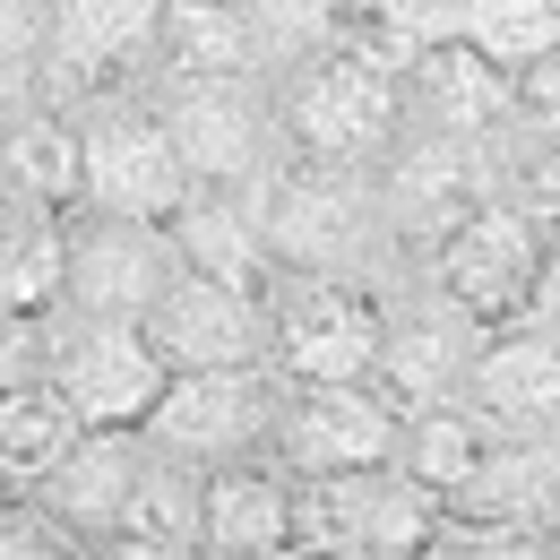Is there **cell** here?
<instances>
[{
	"instance_id": "obj_1",
	"label": "cell",
	"mask_w": 560,
	"mask_h": 560,
	"mask_svg": "<svg viewBox=\"0 0 560 560\" xmlns=\"http://www.w3.org/2000/svg\"><path fill=\"white\" fill-rule=\"evenodd\" d=\"M268 208V250L277 268H328V277H406L397 224L380 199V164H319V155H284L259 182Z\"/></svg>"
},
{
	"instance_id": "obj_2",
	"label": "cell",
	"mask_w": 560,
	"mask_h": 560,
	"mask_svg": "<svg viewBox=\"0 0 560 560\" xmlns=\"http://www.w3.org/2000/svg\"><path fill=\"white\" fill-rule=\"evenodd\" d=\"M277 121H284V155H319V164H380L406 139L415 104L406 78L380 70L371 52H353L346 35L319 44L311 61L277 70Z\"/></svg>"
},
{
	"instance_id": "obj_3",
	"label": "cell",
	"mask_w": 560,
	"mask_h": 560,
	"mask_svg": "<svg viewBox=\"0 0 560 560\" xmlns=\"http://www.w3.org/2000/svg\"><path fill=\"white\" fill-rule=\"evenodd\" d=\"M526 147L517 139H457V130H431V121H406V139L380 155V199H388V224H397V250L406 268H422L440 250V233L457 215H475L483 199H500L517 182Z\"/></svg>"
},
{
	"instance_id": "obj_4",
	"label": "cell",
	"mask_w": 560,
	"mask_h": 560,
	"mask_svg": "<svg viewBox=\"0 0 560 560\" xmlns=\"http://www.w3.org/2000/svg\"><path fill=\"white\" fill-rule=\"evenodd\" d=\"M70 113H78V208L173 224V208L199 182H190V155L173 139L155 86H139V95H95V104H70Z\"/></svg>"
},
{
	"instance_id": "obj_5",
	"label": "cell",
	"mask_w": 560,
	"mask_h": 560,
	"mask_svg": "<svg viewBox=\"0 0 560 560\" xmlns=\"http://www.w3.org/2000/svg\"><path fill=\"white\" fill-rule=\"evenodd\" d=\"M448 535V500L415 466H353L293 483V552H353V560H406Z\"/></svg>"
},
{
	"instance_id": "obj_6",
	"label": "cell",
	"mask_w": 560,
	"mask_h": 560,
	"mask_svg": "<svg viewBox=\"0 0 560 560\" xmlns=\"http://www.w3.org/2000/svg\"><path fill=\"white\" fill-rule=\"evenodd\" d=\"M388 353V284L277 268L268 284V362L284 380H380Z\"/></svg>"
},
{
	"instance_id": "obj_7",
	"label": "cell",
	"mask_w": 560,
	"mask_h": 560,
	"mask_svg": "<svg viewBox=\"0 0 560 560\" xmlns=\"http://www.w3.org/2000/svg\"><path fill=\"white\" fill-rule=\"evenodd\" d=\"M284 380L277 362H215V371H173L164 397L147 406V440L182 466H233V457H268L284 415Z\"/></svg>"
},
{
	"instance_id": "obj_8",
	"label": "cell",
	"mask_w": 560,
	"mask_h": 560,
	"mask_svg": "<svg viewBox=\"0 0 560 560\" xmlns=\"http://www.w3.org/2000/svg\"><path fill=\"white\" fill-rule=\"evenodd\" d=\"M155 104L190 155V182H268L284 164L277 78H155Z\"/></svg>"
},
{
	"instance_id": "obj_9",
	"label": "cell",
	"mask_w": 560,
	"mask_h": 560,
	"mask_svg": "<svg viewBox=\"0 0 560 560\" xmlns=\"http://www.w3.org/2000/svg\"><path fill=\"white\" fill-rule=\"evenodd\" d=\"M406 397H388L380 380H293L277 415V457L293 483L311 475H353V466H388L406 448Z\"/></svg>"
},
{
	"instance_id": "obj_10",
	"label": "cell",
	"mask_w": 560,
	"mask_h": 560,
	"mask_svg": "<svg viewBox=\"0 0 560 560\" xmlns=\"http://www.w3.org/2000/svg\"><path fill=\"white\" fill-rule=\"evenodd\" d=\"M164 70V0H52V44H44V95L95 104V95H139Z\"/></svg>"
},
{
	"instance_id": "obj_11",
	"label": "cell",
	"mask_w": 560,
	"mask_h": 560,
	"mask_svg": "<svg viewBox=\"0 0 560 560\" xmlns=\"http://www.w3.org/2000/svg\"><path fill=\"white\" fill-rule=\"evenodd\" d=\"M544 259H552V233H544V215L526 208V190L509 182L500 199H483L475 215H457L422 268L448 284L475 319L500 328V319H526V293L544 277Z\"/></svg>"
},
{
	"instance_id": "obj_12",
	"label": "cell",
	"mask_w": 560,
	"mask_h": 560,
	"mask_svg": "<svg viewBox=\"0 0 560 560\" xmlns=\"http://www.w3.org/2000/svg\"><path fill=\"white\" fill-rule=\"evenodd\" d=\"M44 380L70 397L86 422H147V406L164 397L173 362L155 353L147 319H104V311H52V362Z\"/></svg>"
},
{
	"instance_id": "obj_13",
	"label": "cell",
	"mask_w": 560,
	"mask_h": 560,
	"mask_svg": "<svg viewBox=\"0 0 560 560\" xmlns=\"http://www.w3.org/2000/svg\"><path fill=\"white\" fill-rule=\"evenodd\" d=\"M491 319H475L431 268H406L388 284V353H380V388L406 406H448L466 397V371L483 353Z\"/></svg>"
},
{
	"instance_id": "obj_14",
	"label": "cell",
	"mask_w": 560,
	"mask_h": 560,
	"mask_svg": "<svg viewBox=\"0 0 560 560\" xmlns=\"http://www.w3.org/2000/svg\"><path fill=\"white\" fill-rule=\"evenodd\" d=\"M182 277L173 224L147 215H104V208H70V311H104V319H147L155 293Z\"/></svg>"
},
{
	"instance_id": "obj_15",
	"label": "cell",
	"mask_w": 560,
	"mask_h": 560,
	"mask_svg": "<svg viewBox=\"0 0 560 560\" xmlns=\"http://www.w3.org/2000/svg\"><path fill=\"white\" fill-rule=\"evenodd\" d=\"M147 337L173 371H215V362H268V293L224 284L182 259V277L155 293Z\"/></svg>"
},
{
	"instance_id": "obj_16",
	"label": "cell",
	"mask_w": 560,
	"mask_h": 560,
	"mask_svg": "<svg viewBox=\"0 0 560 560\" xmlns=\"http://www.w3.org/2000/svg\"><path fill=\"white\" fill-rule=\"evenodd\" d=\"M466 406L491 431H517V440H544L560 431V328L544 319H500L466 371Z\"/></svg>"
},
{
	"instance_id": "obj_17",
	"label": "cell",
	"mask_w": 560,
	"mask_h": 560,
	"mask_svg": "<svg viewBox=\"0 0 560 560\" xmlns=\"http://www.w3.org/2000/svg\"><path fill=\"white\" fill-rule=\"evenodd\" d=\"M147 466H155L147 422H86V431H78V448L52 466V483L35 491V500L70 526L78 544H95V552H104V535L121 526V509H130V491H139Z\"/></svg>"
},
{
	"instance_id": "obj_18",
	"label": "cell",
	"mask_w": 560,
	"mask_h": 560,
	"mask_svg": "<svg viewBox=\"0 0 560 560\" xmlns=\"http://www.w3.org/2000/svg\"><path fill=\"white\" fill-rule=\"evenodd\" d=\"M406 104H415V121L457 130V139H517V70H500L466 35H431L422 44L415 78H406Z\"/></svg>"
},
{
	"instance_id": "obj_19",
	"label": "cell",
	"mask_w": 560,
	"mask_h": 560,
	"mask_svg": "<svg viewBox=\"0 0 560 560\" xmlns=\"http://www.w3.org/2000/svg\"><path fill=\"white\" fill-rule=\"evenodd\" d=\"M173 250H182L190 268L224 277V284L268 293V284H277V250H268V208H259V182H242V190L199 182V190L173 208Z\"/></svg>"
},
{
	"instance_id": "obj_20",
	"label": "cell",
	"mask_w": 560,
	"mask_h": 560,
	"mask_svg": "<svg viewBox=\"0 0 560 560\" xmlns=\"http://www.w3.org/2000/svg\"><path fill=\"white\" fill-rule=\"evenodd\" d=\"M208 552L215 560L293 552V475H284L277 457L208 466Z\"/></svg>"
},
{
	"instance_id": "obj_21",
	"label": "cell",
	"mask_w": 560,
	"mask_h": 560,
	"mask_svg": "<svg viewBox=\"0 0 560 560\" xmlns=\"http://www.w3.org/2000/svg\"><path fill=\"white\" fill-rule=\"evenodd\" d=\"M155 78H277V52L242 0H164V70Z\"/></svg>"
},
{
	"instance_id": "obj_22",
	"label": "cell",
	"mask_w": 560,
	"mask_h": 560,
	"mask_svg": "<svg viewBox=\"0 0 560 560\" xmlns=\"http://www.w3.org/2000/svg\"><path fill=\"white\" fill-rule=\"evenodd\" d=\"M70 293V208L0 190V311H61Z\"/></svg>"
},
{
	"instance_id": "obj_23",
	"label": "cell",
	"mask_w": 560,
	"mask_h": 560,
	"mask_svg": "<svg viewBox=\"0 0 560 560\" xmlns=\"http://www.w3.org/2000/svg\"><path fill=\"white\" fill-rule=\"evenodd\" d=\"M104 552H155V560L208 552V475L155 448V466L139 475L130 509H121V526L104 535Z\"/></svg>"
},
{
	"instance_id": "obj_24",
	"label": "cell",
	"mask_w": 560,
	"mask_h": 560,
	"mask_svg": "<svg viewBox=\"0 0 560 560\" xmlns=\"http://www.w3.org/2000/svg\"><path fill=\"white\" fill-rule=\"evenodd\" d=\"M0 190L78 208V113L70 104H52V95L9 104V121H0Z\"/></svg>"
},
{
	"instance_id": "obj_25",
	"label": "cell",
	"mask_w": 560,
	"mask_h": 560,
	"mask_svg": "<svg viewBox=\"0 0 560 560\" xmlns=\"http://www.w3.org/2000/svg\"><path fill=\"white\" fill-rule=\"evenodd\" d=\"M78 431H86V415H78L52 380L9 388V397H0V475H9V491H44L52 466L78 448Z\"/></svg>"
},
{
	"instance_id": "obj_26",
	"label": "cell",
	"mask_w": 560,
	"mask_h": 560,
	"mask_svg": "<svg viewBox=\"0 0 560 560\" xmlns=\"http://www.w3.org/2000/svg\"><path fill=\"white\" fill-rule=\"evenodd\" d=\"M491 440H500V431H491L466 397H448V406H415V415H406V448H397V466H415L440 500H466L475 475H483V457H491Z\"/></svg>"
},
{
	"instance_id": "obj_27",
	"label": "cell",
	"mask_w": 560,
	"mask_h": 560,
	"mask_svg": "<svg viewBox=\"0 0 560 560\" xmlns=\"http://www.w3.org/2000/svg\"><path fill=\"white\" fill-rule=\"evenodd\" d=\"M250 18H259V35H268V52H277V70L293 61H311L319 44H337L353 18V0H242Z\"/></svg>"
},
{
	"instance_id": "obj_28",
	"label": "cell",
	"mask_w": 560,
	"mask_h": 560,
	"mask_svg": "<svg viewBox=\"0 0 560 560\" xmlns=\"http://www.w3.org/2000/svg\"><path fill=\"white\" fill-rule=\"evenodd\" d=\"M44 44H52V0H0V95L9 104L44 95Z\"/></svg>"
},
{
	"instance_id": "obj_29",
	"label": "cell",
	"mask_w": 560,
	"mask_h": 560,
	"mask_svg": "<svg viewBox=\"0 0 560 560\" xmlns=\"http://www.w3.org/2000/svg\"><path fill=\"white\" fill-rule=\"evenodd\" d=\"M52 362V311H0V397L44 380Z\"/></svg>"
},
{
	"instance_id": "obj_30",
	"label": "cell",
	"mask_w": 560,
	"mask_h": 560,
	"mask_svg": "<svg viewBox=\"0 0 560 560\" xmlns=\"http://www.w3.org/2000/svg\"><path fill=\"white\" fill-rule=\"evenodd\" d=\"M517 139H526V147H552L560 139V44L517 70Z\"/></svg>"
},
{
	"instance_id": "obj_31",
	"label": "cell",
	"mask_w": 560,
	"mask_h": 560,
	"mask_svg": "<svg viewBox=\"0 0 560 560\" xmlns=\"http://www.w3.org/2000/svg\"><path fill=\"white\" fill-rule=\"evenodd\" d=\"M517 190H526V208L544 215V233L560 242V139H552V147H526V164H517Z\"/></svg>"
},
{
	"instance_id": "obj_32",
	"label": "cell",
	"mask_w": 560,
	"mask_h": 560,
	"mask_svg": "<svg viewBox=\"0 0 560 560\" xmlns=\"http://www.w3.org/2000/svg\"><path fill=\"white\" fill-rule=\"evenodd\" d=\"M526 319L560 328V242H552V259H544V277H535V293H526Z\"/></svg>"
},
{
	"instance_id": "obj_33",
	"label": "cell",
	"mask_w": 560,
	"mask_h": 560,
	"mask_svg": "<svg viewBox=\"0 0 560 560\" xmlns=\"http://www.w3.org/2000/svg\"><path fill=\"white\" fill-rule=\"evenodd\" d=\"M18 500H26V491H9V475H0V517H9V509H18Z\"/></svg>"
},
{
	"instance_id": "obj_34",
	"label": "cell",
	"mask_w": 560,
	"mask_h": 560,
	"mask_svg": "<svg viewBox=\"0 0 560 560\" xmlns=\"http://www.w3.org/2000/svg\"><path fill=\"white\" fill-rule=\"evenodd\" d=\"M0 121H9V95H0Z\"/></svg>"
}]
</instances>
